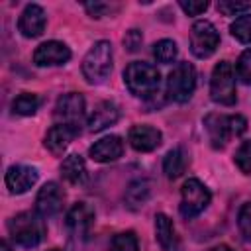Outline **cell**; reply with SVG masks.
<instances>
[{"instance_id": "24", "label": "cell", "mask_w": 251, "mask_h": 251, "mask_svg": "<svg viewBox=\"0 0 251 251\" xmlns=\"http://www.w3.org/2000/svg\"><path fill=\"white\" fill-rule=\"evenodd\" d=\"M176 55H178V49H176V43L173 39H161L153 45V57L157 63L169 65L176 59Z\"/></svg>"}, {"instance_id": "35", "label": "cell", "mask_w": 251, "mask_h": 251, "mask_svg": "<svg viewBox=\"0 0 251 251\" xmlns=\"http://www.w3.org/2000/svg\"><path fill=\"white\" fill-rule=\"evenodd\" d=\"M210 251H233L231 247H227V245H224V243H220V245H214Z\"/></svg>"}, {"instance_id": "28", "label": "cell", "mask_w": 251, "mask_h": 251, "mask_svg": "<svg viewBox=\"0 0 251 251\" xmlns=\"http://www.w3.org/2000/svg\"><path fill=\"white\" fill-rule=\"evenodd\" d=\"M235 73L241 78V82H245V84L251 86V49H245L239 55L237 65H235Z\"/></svg>"}, {"instance_id": "26", "label": "cell", "mask_w": 251, "mask_h": 251, "mask_svg": "<svg viewBox=\"0 0 251 251\" xmlns=\"http://www.w3.org/2000/svg\"><path fill=\"white\" fill-rule=\"evenodd\" d=\"M110 251H137V237L133 231H122L114 235Z\"/></svg>"}, {"instance_id": "10", "label": "cell", "mask_w": 251, "mask_h": 251, "mask_svg": "<svg viewBox=\"0 0 251 251\" xmlns=\"http://www.w3.org/2000/svg\"><path fill=\"white\" fill-rule=\"evenodd\" d=\"M63 206V190L57 182H45L35 198V212L43 218L55 216Z\"/></svg>"}, {"instance_id": "22", "label": "cell", "mask_w": 251, "mask_h": 251, "mask_svg": "<svg viewBox=\"0 0 251 251\" xmlns=\"http://www.w3.org/2000/svg\"><path fill=\"white\" fill-rule=\"evenodd\" d=\"M186 169V155L180 147L171 149L163 159V171L167 178H178Z\"/></svg>"}, {"instance_id": "4", "label": "cell", "mask_w": 251, "mask_h": 251, "mask_svg": "<svg viewBox=\"0 0 251 251\" xmlns=\"http://www.w3.org/2000/svg\"><path fill=\"white\" fill-rule=\"evenodd\" d=\"M196 88V71L190 63H176L167 78V96L173 102L184 104L192 98Z\"/></svg>"}, {"instance_id": "19", "label": "cell", "mask_w": 251, "mask_h": 251, "mask_svg": "<svg viewBox=\"0 0 251 251\" xmlns=\"http://www.w3.org/2000/svg\"><path fill=\"white\" fill-rule=\"evenodd\" d=\"M155 233H157V241L163 251H178V239H176L175 226L169 216L165 214L155 216Z\"/></svg>"}, {"instance_id": "7", "label": "cell", "mask_w": 251, "mask_h": 251, "mask_svg": "<svg viewBox=\"0 0 251 251\" xmlns=\"http://www.w3.org/2000/svg\"><path fill=\"white\" fill-rule=\"evenodd\" d=\"M55 120L57 124L69 126L76 131H80L82 120H84V98L78 92H67L57 100L55 106Z\"/></svg>"}, {"instance_id": "14", "label": "cell", "mask_w": 251, "mask_h": 251, "mask_svg": "<svg viewBox=\"0 0 251 251\" xmlns=\"http://www.w3.org/2000/svg\"><path fill=\"white\" fill-rule=\"evenodd\" d=\"M127 139H129V145L135 149V151H141V153H149L153 149H157L161 145V131L157 127H151V126H133L127 133Z\"/></svg>"}, {"instance_id": "3", "label": "cell", "mask_w": 251, "mask_h": 251, "mask_svg": "<svg viewBox=\"0 0 251 251\" xmlns=\"http://www.w3.org/2000/svg\"><path fill=\"white\" fill-rule=\"evenodd\" d=\"M112 71V45L110 41H96L82 59V75L90 84H100Z\"/></svg>"}, {"instance_id": "8", "label": "cell", "mask_w": 251, "mask_h": 251, "mask_svg": "<svg viewBox=\"0 0 251 251\" xmlns=\"http://www.w3.org/2000/svg\"><path fill=\"white\" fill-rule=\"evenodd\" d=\"M218 45H220V33L210 22L200 20L192 25V29H190V51H192L194 57L206 59L218 49Z\"/></svg>"}, {"instance_id": "29", "label": "cell", "mask_w": 251, "mask_h": 251, "mask_svg": "<svg viewBox=\"0 0 251 251\" xmlns=\"http://www.w3.org/2000/svg\"><path fill=\"white\" fill-rule=\"evenodd\" d=\"M249 8H251V4H247V2H231V0L218 2V12H222L224 16H241L243 12L247 14Z\"/></svg>"}, {"instance_id": "13", "label": "cell", "mask_w": 251, "mask_h": 251, "mask_svg": "<svg viewBox=\"0 0 251 251\" xmlns=\"http://www.w3.org/2000/svg\"><path fill=\"white\" fill-rule=\"evenodd\" d=\"M37 171L25 165H12L6 171V186L12 194H24L37 182Z\"/></svg>"}, {"instance_id": "27", "label": "cell", "mask_w": 251, "mask_h": 251, "mask_svg": "<svg viewBox=\"0 0 251 251\" xmlns=\"http://www.w3.org/2000/svg\"><path fill=\"white\" fill-rule=\"evenodd\" d=\"M235 165L243 175L251 173V141H243L239 145V149L235 151Z\"/></svg>"}, {"instance_id": "23", "label": "cell", "mask_w": 251, "mask_h": 251, "mask_svg": "<svg viewBox=\"0 0 251 251\" xmlns=\"http://www.w3.org/2000/svg\"><path fill=\"white\" fill-rule=\"evenodd\" d=\"M37 108H39V98L37 94H31V92H22L12 102V110L20 116H31L37 112Z\"/></svg>"}, {"instance_id": "18", "label": "cell", "mask_w": 251, "mask_h": 251, "mask_svg": "<svg viewBox=\"0 0 251 251\" xmlns=\"http://www.w3.org/2000/svg\"><path fill=\"white\" fill-rule=\"evenodd\" d=\"M61 175L63 178L73 186H84L88 180V171L80 155H69L61 163Z\"/></svg>"}, {"instance_id": "37", "label": "cell", "mask_w": 251, "mask_h": 251, "mask_svg": "<svg viewBox=\"0 0 251 251\" xmlns=\"http://www.w3.org/2000/svg\"><path fill=\"white\" fill-rule=\"evenodd\" d=\"M49 251H61V249H49Z\"/></svg>"}, {"instance_id": "11", "label": "cell", "mask_w": 251, "mask_h": 251, "mask_svg": "<svg viewBox=\"0 0 251 251\" xmlns=\"http://www.w3.org/2000/svg\"><path fill=\"white\" fill-rule=\"evenodd\" d=\"M45 24H47V16H45L43 8L37 4H27L24 8V12L20 14L18 29L24 37H37L43 33Z\"/></svg>"}, {"instance_id": "20", "label": "cell", "mask_w": 251, "mask_h": 251, "mask_svg": "<svg viewBox=\"0 0 251 251\" xmlns=\"http://www.w3.org/2000/svg\"><path fill=\"white\" fill-rule=\"evenodd\" d=\"M204 126H206V131H208V135H210L212 147L222 149V147L226 145L227 137H229L227 118H226V116H220V114H210V116H206Z\"/></svg>"}, {"instance_id": "32", "label": "cell", "mask_w": 251, "mask_h": 251, "mask_svg": "<svg viewBox=\"0 0 251 251\" xmlns=\"http://www.w3.org/2000/svg\"><path fill=\"white\" fill-rule=\"evenodd\" d=\"M141 41H143V35H141L139 29H129V31H126V35H124V45H126V49L131 51V53L141 47Z\"/></svg>"}, {"instance_id": "6", "label": "cell", "mask_w": 251, "mask_h": 251, "mask_svg": "<svg viewBox=\"0 0 251 251\" xmlns=\"http://www.w3.org/2000/svg\"><path fill=\"white\" fill-rule=\"evenodd\" d=\"M210 198V190L198 178H188L180 188V216L186 220L196 218L200 212L208 208Z\"/></svg>"}, {"instance_id": "12", "label": "cell", "mask_w": 251, "mask_h": 251, "mask_svg": "<svg viewBox=\"0 0 251 251\" xmlns=\"http://www.w3.org/2000/svg\"><path fill=\"white\" fill-rule=\"evenodd\" d=\"M94 226V210L86 206L84 202L75 204L67 214V227L76 235L86 239L90 235V229Z\"/></svg>"}, {"instance_id": "2", "label": "cell", "mask_w": 251, "mask_h": 251, "mask_svg": "<svg viewBox=\"0 0 251 251\" xmlns=\"http://www.w3.org/2000/svg\"><path fill=\"white\" fill-rule=\"evenodd\" d=\"M37 212H20L8 222L10 237L22 247H37L45 237V224Z\"/></svg>"}, {"instance_id": "21", "label": "cell", "mask_w": 251, "mask_h": 251, "mask_svg": "<svg viewBox=\"0 0 251 251\" xmlns=\"http://www.w3.org/2000/svg\"><path fill=\"white\" fill-rule=\"evenodd\" d=\"M149 194H151V184H149V180L137 178V180L129 182L127 188H126V204H127V208H129V210H139V208L147 202Z\"/></svg>"}, {"instance_id": "25", "label": "cell", "mask_w": 251, "mask_h": 251, "mask_svg": "<svg viewBox=\"0 0 251 251\" xmlns=\"http://www.w3.org/2000/svg\"><path fill=\"white\" fill-rule=\"evenodd\" d=\"M231 35L241 43H251V12L241 14L235 18V22L229 25Z\"/></svg>"}, {"instance_id": "15", "label": "cell", "mask_w": 251, "mask_h": 251, "mask_svg": "<svg viewBox=\"0 0 251 251\" xmlns=\"http://www.w3.org/2000/svg\"><path fill=\"white\" fill-rule=\"evenodd\" d=\"M92 161L96 163H110L122 157L124 153V141L118 135H106L102 139H98L90 149H88Z\"/></svg>"}, {"instance_id": "30", "label": "cell", "mask_w": 251, "mask_h": 251, "mask_svg": "<svg viewBox=\"0 0 251 251\" xmlns=\"http://www.w3.org/2000/svg\"><path fill=\"white\" fill-rule=\"evenodd\" d=\"M237 226H239L241 235L247 241H251V202H247V204L241 206V210L237 214Z\"/></svg>"}, {"instance_id": "9", "label": "cell", "mask_w": 251, "mask_h": 251, "mask_svg": "<svg viewBox=\"0 0 251 251\" xmlns=\"http://www.w3.org/2000/svg\"><path fill=\"white\" fill-rule=\"evenodd\" d=\"M71 59V49L61 41H45L33 51V63L37 67L65 65Z\"/></svg>"}, {"instance_id": "36", "label": "cell", "mask_w": 251, "mask_h": 251, "mask_svg": "<svg viewBox=\"0 0 251 251\" xmlns=\"http://www.w3.org/2000/svg\"><path fill=\"white\" fill-rule=\"evenodd\" d=\"M0 251H12V249H10V245H8L6 241H2V243H0Z\"/></svg>"}, {"instance_id": "1", "label": "cell", "mask_w": 251, "mask_h": 251, "mask_svg": "<svg viewBox=\"0 0 251 251\" xmlns=\"http://www.w3.org/2000/svg\"><path fill=\"white\" fill-rule=\"evenodd\" d=\"M124 82L133 96L151 98L159 90L161 75H159L157 67L143 63V61H133L124 71Z\"/></svg>"}, {"instance_id": "16", "label": "cell", "mask_w": 251, "mask_h": 251, "mask_svg": "<svg viewBox=\"0 0 251 251\" xmlns=\"http://www.w3.org/2000/svg\"><path fill=\"white\" fill-rule=\"evenodd\" d=\"M118 120H120V108L114 102L104 100V102L96 104L92 114L88 116V129L90 131H102L108 126H114Z\"/></svg>"}, {"instance_id": "34", "label": "cell", "mask_w": 251, "mask_h": 251, "mask_svg": "<svg viewBox=\"0 0 251 251\" xmlns=\"http://www.w3.org/2000/svg\"><path fill=\"white\" fill-rule=\"evenodd\" d=\"M108 10H110L108 4H100V2L86 4V12H88L92 18H100V16H104V12H108Z\"/></svg>"}, {"instance_id": "17", "label": "cell", "mask_w": 251, "mask_h": 251, "mask_svg": "<svg viewBox=\"0 0 251 251\" xmlns=\"http://www.w3.org/2000/svg\"><path fill=\"white\" fill-rule=\"evenodd\" d=\"M76 135H78L76 129H73V127H69V126H63V124H55V126L47 131V135H45V147H47L53 155H61Z\"/></svg>"}, {"instance_id": "5", "label": "cell", "mask_w": 251, "mask_h": 251, "mask_svg": "<svg viewBox=\"0 0 251 251\" xmlns=\"http://www.w3.org/2000/svg\"><path fill=\"white\" fill-rule=\"evenodd\" d=\"M210 96L216 104L222 106H233L237 100L235 94V75L227 61H220L210 78Z\"/></svg>"}, {"instance_id": "31", "label": "cell", "mask_w": 251, "mask_h": 251, "mask_svg": "<svg viewBox=\"0 0 251 251\" xmlns=\"http://www.w3.org/2000/svg\"><path fill=\"white\" fill-rule=\"evenodd\" d=\"M178 6H180L188 16H198V14L206 12L210 4H208L206 0H180Z\"/></svg>"}, {"instance_id": "33", "label": "cell", "mask_w": 251, "mask_h": 251, "mask_svg": "<svg viewBox=\"0 0 251 251\" xmlns=\"http://www.w3.org/2000/svg\"><path fill=\"white\" fill-rule=\"evenodd\" d=\"M227 126H229V135L239 137V135L245 133V129H247V120H245L243 116L235 114V116H229V118H227Z\"/></svg>"}]
</instances>
